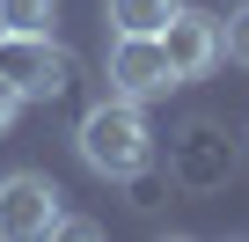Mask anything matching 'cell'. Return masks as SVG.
<instances>
[{
	"label": "cell",
	"instance_id": "obj_1",
	"mask_svg": "<svg viewBox=\"0 0 249 242\" xmlns=\"http://www.w3.org/2000/svg\"><path fill=\"white\" fill-rule=\"evenodd\" d=\"M73 147H81V162H88L95 176H110V184L140 176V169L154 162V132H147L140 103H124V95H103V103H88V110H81Z\"/></svg>",
	"mask_w": 249,
	"mask_h": 242
},
{
	"label": "cell",
	"instance_id": "obj_2",
	"mask_svg": "<svg viewBox=\"0 0 249 242\" xmlns=\"http://www.w3.org/2000/svg\"><path fill=\"white\" fill-rule=\"evenodd\" d=\"M59 213H66V191L37 169H8L0 176V242H37V235H59Z\"/></svg>",
	"mask_w": 249,
	"mask_h": 242
},
{
	"label": "cell",
	"instance_id": "obj_3",
	"mask_svg": "<svg viewBox=\"0 0 249 242\" xmlns=\"http://www.w3.org/2000/svg\"><path fill=\"white\" fill-rule=\"evenodd\" d=\"M0 74L22 88V103H59L73 88V52L52 37H8L0 30Z\"/></svg>",
	"mask_w": 249,
	"mask_h": 242
},
{
	"label": "cell",
	"instance_id": "obj_4",
	"mask_svg": "<svg viewBox=\"0 0 249 242\" xmlns=\"http://www.w3.org/2000/svg\"><path fill=\"white\" fill-rule=\"evenodd\" d=\"M161 52H169L176 81H205V74L227 59V22L205 15V8H176V15L161 22Z\"/></svg>",
	"mask_w": 249,
	"mask_h": 242
},
{
	"label": "cell",
	"instance_id": "obj_5",
	"mask_svg": "<svg viewBox=\"0 0 249 242\" xmlns=\"http://www.w3.org/2000/svg\"><path fill=\"white\" fill-rule=\"evenodd\" d=\"M169 88H183V81H176L161 37H110V95L154 103V95H169Z\"/></svg>",
	"mask_w": 249,
	"mask_h": 242
},
{
	"label": "cell",
	"instance_id": "obj_6",
	"mask_svg": "<svg viewBox=\"0 0 249 242\" xmlns=\"http://www.w3.org/2000/svg\"><path fill=\"white\" fill-rule=\"evenodd\" d=\"M183 8V0H103V22L117 37H161V22Z\"/></svg>",
	"mask_w": 249,
	"mask_h": 242
},
{
	"label": "cell",
	"instance_id": "obj_7",
	"mask_svg": "<svg viewBox=\"0 0 249 242\" xmlns=\"http://www.w3.org/2000/svg\"><path fill=\"white\" fill-rule=\"evenodd\" d=\"M59 0H0V30L8 37H52Z\"/></svg>",
	"mask_w": 249,
	"mask_h": 242
},
{
	"label": "cell",
	"instance_id": "obj_8",
	"mask_svg": "<svg viewBox=\"0 0 249 242\" xmlns=\"http://www.w3.org/2000/svg\"><path fill=\"white\" fill-rule=\"evenodd\" d=\"M227 59H234V66H249V8H234V15H227Z\"/></svg>",
	"mask_w": 249,
	"mask_h": 242
},
{
	"label": "cell",
	"instance_id": "obj_9",
	"mask_svg": "<svg viewBox=\"0 0 249 242\" xmlns=\"http://www.w3.org/2000/svg\"><path fill=\"white\" fill-rule=\"evenodd\" d=\"M15 117H22V88H15L8 74H0V132H8V125H15Z\"/></svg>",
	"mask_w": 249,
	"mask_h": 242
}]
</instances>
